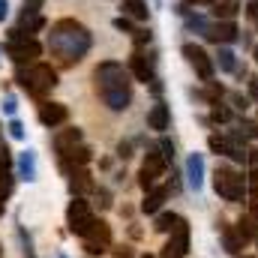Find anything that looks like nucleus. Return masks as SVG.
Returning <instances> with one entry per match:
<instances>
[{
    "label": "nucleus",
    "instance_id": "13",
    "mask_svg": "<svg viewBox=\"0 0 258 258\" xmlns=\"http://www.w3.org/2000/svg\"><path fill=\"white\" fill-rule=\"evenodd\" d=\"M57 159H60V168H63L66 174H72V171H78V168H84L90 162V150L84 144H78V147H72L66 153H57Z\"/></svg>",
    "mask_w": 258,
    "mask_h": 258
},
{
    "label": "nucleus",
    "instance_id": "40",
    "mask_svg": "<svg viewBox=\"0 0 258 258\" xmlns=\"http://www.w3.org/2000/svg\"><path fill=\"white\" fill-rule=\"evenodd\" d=\"M6 15H9V3H6V0H0V21H3Z\"/></svg>",
    "mask_w": 258,
    "mask_h": 258
},
{
    "label": "nucleus",
    "instance_id": "6",
    "mask_svg": "<svg viewBox=\"0 0 258 258\" xmlns=\"http://www.w3.org/2000/svg\"><path fill=\"white\" fill-rule=\"evenodd\" d=\"M165 168H168V159H165L162 153H156V150H147V156H144V162H141V171H138L141 189L150 192V189L159 183V177L165 174Z\"/></svg>",
    "mask_w": 258,
    "mask_h": 258
},
{
    "label": "nucleus",
    "instance_id": "21",
    "mask_svg": "<svg viewBox=\"0 0 258 258\" xmlns=\"http://www.w3.org/2000/svg\"><path fill=\"white\" fill-rule=\"evenodd\" d=\"M213 63H216V69H219V72H234V69H237L234 51H231V48H225V45H219V51H216Z\"/></svg>",
    "mask_w": 258,
    "mask_h": 258
},
{
    "label": "nucleus",
    "instance_id": "41",
    "mask_svg": "<svg viewBox=\"0 0 258 258\" xmlns=\"http://www.w3.org/2000/svg\"><path fill=\"white\" fill-rule=\"evenodd\" d=\"M249 162H255V165H258V147H252V150H249Z\"/></svg>",
    "mask_w": 258,
    "mask_h": 258
},
{
    "label": "nucleus",
    "instance_id": "14",
    "mask_svg": "<svg viewBox=\"0 0 258 258\" xmlns=\"http://www.w3.org/2000/svg\"><path fill=\"white\" fill-rule=\"evenodd\" d=\"M66 117H69V111H66L63 102H42L39 105V120L45 126H60V123H66Z\"/></svg>",
    "mask_w": 258,
    "mask_h": 258
},
{
    "label": "nucleus",
    "instance_id": "18",
    "mask_svg": "<svg viewBox=\"0 0 258 258\" xmlns=\"http://www.w3.org/2000/svg\"><path fill=\"white\" fill-rule=\"evenodd\" d=\"M81 144V129H60L57 135H54V150L57 153H66V150H72V147H78Z\"/></svg>",
    "mask_w": 258,
    "mask_h": 258
},
{
    "label": "nucleus",
    "instance_id": "38",
    "mask_svg": "<svg viewBox=\"0 0 258 258\" xmlns=\"http://www.w3.org/2000/svg\"><path fill=\"white\" fill-rule=\"evenodd\" d=\"M9 132H12L15 138H21V135H24V129H21V123H18V120H12V123H9Z\"/></svg>",
    "mask_w": 258,
    "mask_h": 258
},
{
    "label": "nucleus",
    "instance_id": "9",
    "mask_svg": "<svg viewBox=\"0 0 258 258\" xmlns=\"http://www.w3.org/2000/svg\"><path fill=\"white\" fill-rule=\"evenodd\" d=\"M108 246H111V228H108L105 219H96L93 228H90V234L84 237V249H87L90 255H102Z\"/></svg>",
    "mask_w": 258,
    "mask_h": 258
},
{
    "label": "nucleus",
    "instance_id": "29",
    "mask_svg": "<svg viewBox=\"0 0 258 258\" xmlns=\"http://www.w3.org/2000/svg\"><path fill=\"white\" fill-rule=\"evenodd\" d=\"M186 27H189V30H198V33H207L210 24H207L201 15H189V18H186Z\"/></svg>",
    "mask_w": 258,
    "mask_h": 258
},
{
    "label": "nucleus",
    "instance_id": "10",
    "mask_svg": "<svg viewBox=\"0 0 258 258\" xmlns=\"http://www.w3.org/2000/svg\"><path fill=\"white\" fill-rule=\"evenodd\" d=\"M186 252H189V225L180 222V225L171 231L168 243L162 246V255L159 258H186Z\"/></svg>",
    "mask_w": 258,
    "mask_h": 258
},
{
    "label": "nucleus",
    "instance_id": "7",
    "mask_svg": "<svg viewBox=\"0 0 258 258\" xmlns=\"http://www.w3.org/2000/svg\"><path fill=\"white\" fill-rule=\"evenodd\" d=\"M6 54H9L18 66H33V63H39L42 45H39L33 36H27V39H15V42H9V45H6Z\"/></svg>",
    "mask_w": 258,
    "mask_h": 258
},
{
    "label": "nucleus",
    "instance_id": "36",
    "mask_svg": "<svg viewBox=\"0 0 258 258\" xmlns=\"http://www.w3.org/2000/svg\"><path fill=\"white\" fill-rule=\"evenodd\" d=\"M216 0H183V9L180 12H186V6H213Z\"/></svg>",
    "mask_w": 258,
    "mask_h": 258
},
{
    "label": "nucleus",
    "instance_id": "31",
    "mask_svg": "<svg viewBox=\"0 0 258 258\" xmlns=\"http://www.w3.org/2000/svg\"><path fill=\"white\" fill-rule=\"evenodd\" d=\"M246 18L258 27V0H249V3H246Z\"/></svg>",
    "mask_w": 258,
    "mask_h": 258
},
{
    "label": "nucleus",
    "instance_id": "24",
    "mask_svg": "<svg viewBox=\"0 0 258 258\" xmlns=\"http://www.w3.org/2000/svg\"><path fill=\"white\" fill-rule=\"evenodd\" d=\"M69 189H72V192H84V189H90V174H87V171H84V168H78V171H72V174H69Z\"/></svg>",
    "mask_w": 258,
    "mask_h": 258
},
{
    "label": "nucleus",
    "instance_id": "27",
    "mask_svg": "<svg viewBox=\"0 0 258 258\" xmlns=\"http://www.w3.org/2000/svg\"><path fill=\"white\" fill-rule=\"evenodd\" d=\"M21 174H24L27 180H33V174H36V159H33V153H30V150L21 156Z\"/></svg>",
    "mask_w": 258,
    "mask_h": 258
},
{
    "label": "nucleus",
    "instance_id": "39",
    "mask_svg": "<svg viewBox=\"0 0 258 258\" xmlns=\"http://www.w3.org/2000/svg\"><path fill=\"white\" fill-rule=\"evenodd\" d=\"M114 255L117 258H132V252H129V246H120V249H114Z\"/></svg>",
    "mask_w": 258,
    "mask_h": 258
},
{
    "label": "nucleus",
    "instance_id": "20",
    "mask_svg": "<svg viewBox=\"0 0 258 258\" xmlns=\"http://www.w3.org/2000/svg\"><path fill=\"white\" fill-rule=\"evenodd\" d=\"M237 12H240L237 0H216V3H213V15H216V21H231Z\"/></svg>",
    "mask_w": 258,
    "mask_h": 258
},
{
    "label": "nucleus",
    "instance_id": "16",
    "mask_svg": "<svg viewBox=\"0 0 258 258\" xmlns=\"http://www.w3.org/2000/svg\"><path fill=\"white\" fill-rule=\"evenodd\" d=\"M147 126L156 129V132H165V129L171 126V111H168L165 102H156V105L147 111Z\"/></svg>",
    "mask_w": 258,
    "mask_h": 258
},
{
    "label": "nucleus",
    "instance_id": "34",
    "mask_svg": "<svg viewBox=\"0 0 258 258\" xmlns=\"http://www.w3.org/2000/svg\"><path fill=\"white\" fill-rule=\"evenodd\" d=\"M231 102H234V108H237V111H246V108H249V99H246V96H240V93H234V96H231Z\"/></svg>",
    "mask_w": 258,
    "mask_h": 258
},
{
    "label": "nucleus",
    "instance_id": "22",
    "mask_svg": "<svg viewBox=\"0 0 258 258\" xmlns=\"http://www.w3.org/2000/svg\"><path fill=\"white\" fill-rule=\"evenodd\" d=\"M255 225H258V222L252 219V216H243V219L237 222V228H234V231H237V237H240L243 243H249V240L255 243V237H258V228H255Z\"/></svg>",
    "mask_w": 258,
    "mask_h": 258
},
{
    "label": "nucleus",
    "instance_id": "42",
    "mask_svg": "<svg viewBox=\"0 0 258 258\" xmlns=\"http://www.w3.org/2000/svg\"><path fill=\"white\" fill-rule=\"evenodd\" d=\"M252 57H255V60H258V45H255V48H252Z\"/></svg>",
    "mask_w": 258,
    "mask_h": 258
},
{
    "label": "nucleus",
    "instance_id": "32",
    "mask_svg": "<svg viewBox=\"0 0 258 258\" xmlns=\"http://www.w3.org/2000/svg\"><path fill=\"white\" fill-rule=\"evenodd\" d=\"M114 27H117V30H123V33H135V30H132V21H129L126 15L114 18Z\"/></svg>",
    "mask_w": 258,
    "mask_h": 258
},
{
    "label": "nucleus",
    "instance_id": "19",
    "mask_svg": "<svg viewBox=\"0 0 258 258\" xmlns=\"http://www.w3.org/2000/svg\"><path fill=\"white\" fill-rule=\"evenodd\" d=\"M120 9H123V15L132 18V21H147V15H150V9H147L144 0H123Z\"/></svg>",
    "mask_w": 258,
    "mask_h": 258
},
{
    "label": "nucleus",
    "instance_id": "8",
    "mask_svg": "<svg viewBox=\"0 0 258 258\" xmlns=\"http://www.w3.org/2000/svg\"><path fill=\"white\" fill-rule=\"evenodd\" d=\"M183 57L189 60V66L195 69V75H198L201 81H213L216 63L210 60V54H207L201 45H195V42H186V45H183Z\"/></svg>",
    "mask_w": 258,
    "mask_h": 258
},
{
    "label": "nucleus",
    "instance_id": "15",
    "mask_svg": "<svg viewBox=\"0 0 258 258\" xmlns=\"http://www.w3.org/2000/svg\"><path fill=\"white\" fill-rule=\"evenodd\" d=\"M186 183L195 192L204 186V156L201 153H189V159H186Z\"/></svg>",
    "mask_w": 258,
    "mask_h": 258
},
{
    "label": "nucleus",
    "instance_id": "4",
    "mask_svg": "<svg viewBox=\"0 0 258 258\" xmlns=\"http://www.w3.org/2000/svg\"><path fill=\"white\" fill-rule=\"evenodd\" d=\"M18 84H21L30 96L42 99V96H48V93L54 90L57 72H54L48 63H33V66H27V69L21 66V69H18Z\"/></svg>",
    "mask_w": 258,
    "mask_h": 258
},
{
    "label": "nucleus",
    "instance_id": "2",
    "mask_svg": "<svg viewBox=\"0 0 258 258\" xmlns=\"http://www.w3.org/2000/svg\"><path fill=\"white\" fill-rule=\"evenodd\" d=\"M96 81V93L102 96V102L111 111H126L132 102V75L129 69H123V63L117 60H102L93 72Z\"/></svg>",
    "mask_w": 258,
    "mask_h": 258
},
{
    "label": "nucleus",
    "instance_id": "23",
    "mask_svg": "<svg viewBox=\"0 0 258 258\" xmlns=\"http://www.w3.org/2000/svg\"><path fill=\"white\" fill-rule=\"evenodd\" d=\"M222 240H225V252H228V255H240L243 240L237 237V231H234V228H228V225H225V228H222Z\"/></svg>",
    "mask_w": 258,
    "mask_h": 258
},
{
    "label": "nucleus",
    "instance_id": "30",
    "mask_svg": "<svg viewBox=\"0 0 258 258\" xmlns=\"http://www.w3.org/2000/svg\"><path fill=\"white\" fill-rule=\"evenodd\" d=\"M159 150H162V156H165V159H168V162H171V159H174V144H171V141H168V138H162V141H159Z\"/></svg>",
    "mask_w": 258,
    "mask_h": 258
},
{
    "label": "nucleus",
    "instance_id": "44",
    "mask_svg": "<svg viewBox=\"0 0 258 258\" xmlns=\"http://www.w3.org/2000/svg\"><path fill=\"white\" fill-rule=\"evenodd\" d=\"M255 246H258V237H255Z\"/></svg>",
    "mask_w": 258,
    "mask_h": 258
},
{
    "label": "nucleus",
    "instance_id": "25",
    "mask_svg": "<svg viewBox=\"0 0 258 258\" xmlns=\"http://www.w3.org/2000/svg\"><path fill=\"white\" fill-rule=\"evenodd\" d=\"M180 222H183V219H180L177 213H159V216H156V231H174Z\"/></svg>",
    "mask_w": 258,
    "mask_h": 258
},
{
    "label": "nucleus",
    "instance_id": "26",
    "mask_svg": "<svg viewBox=\"0 0 258 258\" xmlns=\"http://www.w3.org/2000/svg\"><path fill=\"white\" fill-rule=\"evenodd\" d=\"M9 171H12V156H9L6 147H0V183H9V180H6Z\"/></svg>",
    "mask_w": 258,
    "mask_h": 258
},
{
    "label": "nucleus",
    "instance_id": "35",
    "mask_svg": "<svg viewBox=\"0 0 258 258\" xmlns=\"http://www.w3.org/2000/svg\"><path fill=\"white\" fill-rule=\"evenodd\" d=\"M246 183H249V195H252V198L258 201V168L252 171V174H249V180H246Z\"/></svg>",
    "mask_w": 258,
    "mask_h": 258
},
{
    "label": "nucleus",
    "instance_id": "28",
    "mask_svg": "<svg viewBox=\"0 0 258 258\" xmlns=\"http://www.w3.org/2000/svg\"><path fill=\"white\" fill-rule=\"evenodd\" d=\"M210 117H213L216 123H228V120H231V111H228L225 105H219V102H213V111H210Z\"/></svg>",
    "mask_w": 258,
    "mask_h": 258
},
{
    "label": "nucleus",
    "instance_id": "45",
    "mask_svg": "<svg viewBox=\"0 0 258 258\" xmlns=\"http://www.w3.org/2000/svg\"><path fill=\"white\" fill-rule=\"evenodd\" d=\"M60 258H66V255H60Z\"/></svg>",
    "mask_w": 258,
    "mask_h": 258
},
{
    "label": "nucleus",
    "instance_id": "37",
    "mask_svg": "<svg viewBox=\"0 0 258 258\" xmlns=\"http://www.w3.org/2000/svg\"><path fill=\"white\" fill-rule=\"evenodd\" d=\"M9 198V183H0V213H3V204Z\"/></svg>",
    "mask_w": 258,
    "mask_h": 258
},
{
    "label": "nucleus",
    "instance_id": "43",
    "mask_svg": "<svg viewBox=\"0 0 258 258\" xmlns=\"http://www.w3.org/2000/svg\"><path fill=\"white\" fill-rule=\"evenodd\" d=\"M141 258H153V255H141Z\"/></svg>",
    "mask_w": 258,
    "mask_h": 258
},
{
    "label": "nucleus",
    "instance_id": "12",
    "mask_svg": "<svg viewBox=\"0 0 258 258\" xmlns=\"http://www.w3.org/2000/svg\"><path fill=\"white\" fill-rule=\"evenodd\" d=\"M129 75H132L135 81H144V84L156 81L153 63L147 60V54H144V51H132V57H129Z\"/></svg>",
    "mask_w": 258,
    "mask_h": 258
},
{
    "label": "nucleus",
    "instance_id": "5",
    "mask_svg": "<svg viewBox=\"0 0 258 258\" xmlns=\"http://www.w3.org/2000/svg\"><path fill=\"white\" fill-rule=\"evenodd\" d=\"M93 222H96V216H93L90 204H87L81 195H75V198L69 201V207H66V225H69V231H72L75 237H81V240H84V237L90 234Z\"/></svg>",
    "mask_w": 258,
    "mask_h": 258
},
{
    "label": "nucleus",
    "instance_id": "1",
    "mask_svg": "<svg viewBox=\"0 0 258 258\" xmlns=\"http://www.w3.org/2000/svg\"><path fill=\"white\" fill-rule=\"evenodd\" d=\"M48 51H51V57H60L63 66L78 63L90 51V30L75 18L54 21L48 30Z\"/></svg>",
    "mask_w": 258,
    "mask_h": 258
},
{
    "label": "nucleus",
    "instance_id": "3",
    "mask_svg": "<svg viewBox=\"0 0 258 258\" xmlns=\"http://www.w3.org/2000/svg\"><path fill=\"white\" fill-rule=\"evenodd\" d=\"M213 189L219 198H225V201H231V204H240L246 192H249V183H246V177L237 171V168H231V165H216V171H213Z\"/></svg>",
    "mask_w": 258,
    "mask_h": 258
},
{
    "label": "nucleus",
    "instance_id": "17",
    "mask_svg": "<svg viewBox=\"0 0 258 258\" xmlns=\"http://www.w3.org/2000/svg\"><path fill=\"white\" fill-rule=\"evenodd\" d=\"M165 201H168V186H153L150 192L144 195V201H141V210H144V213H159Z\"/></svg>",
    "mask_w": 258,
    "mask_h": 258
},
{
    "label": "nucleus",
    "instance_id": "11",
    "mask_svg": "<svg viewBox=\"0 0 258 258\" xmlns=\"http://www.w3.org/2000/svg\"><path fill=\"white\" fill-rule=\"evenodd\" d=\"M204 39L207 42H216V45H231V42L240 39V27L234 21H213L207 27V33H204Z\"/></svg>",
    "mask_w": 258,
    "mask_h": 258
},
{
    "label": "nucleus",
    "instance_id": "33",
    "mask_svg": "<svg viewBox=\"0 0 258 258\" xmlns=\"http://www.w3.org/2000/svg\"><path fill=\"white\" fill-rule=\"evenodd\" d=\"M132 39H135V45L141 48V45H147V42H150V30H135V33H132Z\"/></svg>",
    "mask_w": 258,
    "mask_h": 258
}]
</instances>
